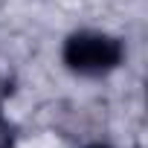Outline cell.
<instances>
[{
	"label": "cell",
	"instance_id": "6da1fadb",
	"mask_svg": "<svg viewBox=\"0 0 148 148\" xmlns=\"http://www.w3.org/2000/svg\"><path fill=\"white\" fill-rule=\"evenodd\" d=\"M64 64L82 76H105L122 64L125 47L105 32H73L64 41Z\"/></svg>",
	"mask_w": 148,
	"mask_h": 148
},
{
	"label": "cell",
	"instance_id": "7a4b0ae2",
	"mask_svg": "<svg viewBox=\"0 0 148 148\" xmlns=\"http://www.w3.org/2000/svg\"><path fill=\"white\" fill-rule=\"evenodd\" d=\"M0 148H15V128L0 110Z\"/></svg>",
	"mask_w": 148,
	"mask_h": 148
},
{
	"label": "cell",
	"instance_id": "3957f363",
	"mask_svg": "<svg viewBox=\"0 0 148 148\" xmlns=\"http://www.w3.org/2000/svg\"><path fill=\"white\" fill-rule=\"evenodd\" d=\"M87 148H108V145H87Z\"/></svg>",
	"mask_w": 148,
	"mask_h": 148
}]
</instances>
